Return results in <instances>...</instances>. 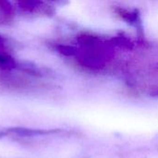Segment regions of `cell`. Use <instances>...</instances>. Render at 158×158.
Segmentation results:
<instances>
[{"mask_svg":"<svg viewBox=\"0 0 158 158\" xmlns=\"http://www.w3.org/2000/svg\"><path fill=\"white\" fill-rule=\"evenodd\" d=\"M8 45L6 41L5 38H3L0 35V52H5V53H8Z\"/></svg>","mask_w":158,"mask_h":158,"instance_id":"3","label":"cell"},{"mask_svg":"<svg viewBox=\"0 0 158 158\" xmlns=\"http://www.w3.org/2000/svg\"><path fill=\"white\" fill-rule=\"evenodd\" d=\"M59 131L55 130H40V129H29L23 127H13L0 130V138L17 136L19 138H31L36 136H45L56 133Z\"/></svg>","mask_w":158,"mask_h":158,"instance_id":"1","label":"cell"},{"mask_svg":"<svg viewBox=\"0 0 158 158\" xmlns=\"http://www.w3.org/2000/svg\"><path fill=\"white\" fill-rule=\"evenodd\" d=\"M17 2L19 7L27 13L40 14L45 13L47 10L44 0H17Z\"/></svg>","mask_w":158,"mask_h":158,"instance_id":"2","label":"cell"}]
</instances>
